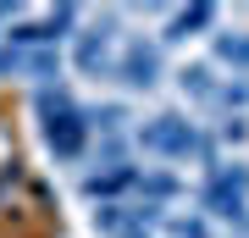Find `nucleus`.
Instances as JSON below:
<instances>
[{
  "label": "nucleus",
  "mask_w": 249,
  "mask_h": 238,
  "mask_svg": "<svg viewBox=\"0 0 249 238\" xmlns=\"http://www.w3.org/2000/svg\"><path fill=\"white\" fill-rule=\"evenodd\" d=\"M133 144L144 155H155V161H194L199 172L222 161L216 133H205L188 111H155V116H144V122L133 128Z\"/></svg>",
  "instance_id": "nucleus-1"
},
{
  "label": "nucleus",
  "mask_w": 249,
  "mask_h": 238,
  "mask_svg": "<svg viewBox=\"0 0 249 238\" xmlns=\"http://www.w3.org/2000/svg\"><path fill=\"white\" fill-rule=\"evenodd\" d=\"M172 78H178V89L194 100V106H216V94H222V78H216L211 61H183Z\"/></svg>",
  "instance_id": "nucleus-8"
},
{
  "label": "nucleus",
  "mask_w": 249,
  "mask_h": 238,
  "mask_svg": "<svg viewBox=\"0 0 249 238\" xmlns=\"http://www.w3.org/2000/svg\"><path fill=\"white\" fill-rule=\"evenodd\" d=\"M139 172L144 166H133V161H127V166H89L78 177V188L89 200H106V205H116V194H127V188H139Z\"/></svg>",
  "instance_id": "nucleus-7"
},
{
  "label": "nucleus",
  "mask_w": 249,
  "mask_h": 238,
  "mask_svg": "<svg viewBox=\"0 0 249 238\" xmlns=\"http://www.w3.org/2000/svg\"><path fill=\"white\" fill-rule=\"evenodd\" d=\"M211 67H227L232 78H249V28H238V22L211 28Z\"/></svg>",
  "instance_id": "nucleus-6"
},
{
  "label": "nucleus",
  "mask_w": 249,
  "mask_h": 238,
  "mask_svg": "<svg viewBox=\"0 0 249 238\" xmlns=\"http://www.w3.org/2000/svg\"><path fill=\"white\" fill-rule=\"evenodd\" d=\"M17 22V6H0V28H11Z\"/></svg>",
  "instance_id": "nucleus-16"
},
{
  "label": "nucleus",
  "mask_w": 249,
  "mask_h": 238,
  "mask_svg": "<svg viewBox=\"0 0 249 238\" xmlns=\"http://www.w3.org/2000/svg\"><path fill=\"white\" fill-rule=\"evenodd\" d=\"M111 78L127 89V94H155L160 78H166V44L160 39H127L122 55L111 61Z\"/></svg>",
  "instance_id": "nucleus-4"
},
{
  "label": "nucleus",
  "mask_w": 249,
  "mask_h": 238,
  "mask_svg": "<svg viewBox=\"0 0 249 238\" xmlns=\"http://www.w3.org/2000/svg\"><path fill=\"white\" fill-rule=\"evenodd\" d=\"M89 139H116L127 122H133V106L127 100H106V106H89Z\"/></svg>",
  "instance_id": "nucleus-11"
},
{
  "label": "nucleus",
  "mask_w": 249,
  "mask_h": 238,
  "mask_svg": "<svg viewBox=\"0 0 249 238\" xmlns=\"http://www.w3.org/2000/svg\"><path fill=\"white\" fill-rule=\"evenodd\" d=\"M216 144H227V150H244L249 144V116H216Z\"/></svg>",
  "instance_id": "nucleus-15"
},
{
  "label": "nucleus",
  "mask_w": 249,
  "mask_h": 238,
  "mask_svg": "<svg viewBox=\"0 0 249 238\" xmlns=\"http://www.w3.org/2000/svg\"><path fill=\"white\" fill-rule=\"evenodd\" d=\"M216 17L222 11L216 6H183V11H172V22H166V44H183V39H194V34H205V28H216Z\"/></svg>",
  "instance_id": "nucleus-9"
},
{
  "label": "nucleus",
  "mask_w": 249,
  "mask_h": 238,
  "mask_svg": "<svg viewBox=\"0 0 249 238\" xmlns=\"http://www.w3.org/2000/svg\"><path fill=\"white\" fill-rule=\"evenodd\" d=\"M166 238H216V221L199 216V211H166Z\"/></svg>",
  "instance_id": "nucleus-12"
},
{
  "label": "nucleus",
  "mask_w": 249,
  "mask_h": 238,
  "mask_svg": "<svg viewBox=\"0 0 249 238\" xmlns=\"http://www.w3.org/2000/svg\"><path fill=\"white\" fill-rule=\"evenodd\" d=\"M133 194H139L144 205H160V211H166V205L183 194V183H178V177H172L166 166H144V172H139V188H133Z\"/></svg>",
  "instance_id": "nucleus-10"
},
{
  "label": "nucleus",
  "mask_w": 249,
  "mask_h": 238,
  "mask_svg": "<svg viewBox=\"0 0 249 238\" xmlns=\"http://www.w3.org/2000/svg\"><path fill=\"white\" fill-rule=\"evenodd\" d=\"M127 238H155V233H127Z\"/></svg>",
  "instance_id": "nucleus-17"
},
{
  "label": "nucleus",
  "mask_w": 249,
  "mask_h": 238,
  "mask_svg": "<svg viewBox=\"0 0 249 238\" xmlns=\"http://www.w3.org/2000/svg\"><path fill=\"white\" fill-rule=\"evenodd\" d=\"M199 216L216 227H249V161H216L199 172Z\"/></svg>",
  "instance_id": "nucleus-2"
},
{
  "label": "nucleus",
  "mask_w": 249,
  "mask_h": 238,
  "mask_svg": "<svg viewBox=\"0 0 249 238\" xmlns=\"http://www.w3.org/2000/svg\"><path fill=\"white\" fill-rule=\"evenodd\" d=\"M216 116H249V78H222V94H216Z\"/></svg>",
  "instance_id": "nucleus-13"
},
{
  "label": "nucleus",
  "mask_w": 249,
  "mask_h": 238,
  "mask_svg": "<svg viewBox=\"0 0 249 238\" xmlns=\"http://www.w3.org/2000/svg\"><path fill=\"white\" fill-rule=\"evenodd\" d=\"M55 72H61V50H22V78H39V89H50Z\"/></svg>",
  "instance_id": "nucleus-14"
},
{
  "label": "nucleus",
  "mask_w": 249,
  "mask_h": 238,
  "mask_svg": "<svg viewBox=\"0 0 249 238\" xmlns=\"http://www.w3.org/2000/svg\"><path fill=\"white\" fill-rule=\"evenodd\" d=\"M111 44H116V11L106 17H94L89 28H78L72 34V67L83 72V78H100V72H111Z\"/></svg>",
  "instance_id": "nucleus-5"
},
{
  "label": "nucleus",
  "mask_w": 249,
  "mask_h": 238,
  "mask_svg": "<svg viewBox=\"0 0 249 238\" xmlns=\"http://www.w3.org/2000/svg\"><path fill=\"white\" fill-rule=\"evenodd\" d=\"M34 106H39V133H45V144H50L55 161H78L83 150H89V116L72 106V94L61 83L39 89Z\"/></svg>",
  "instance_id": "nucleus-3"
}]
</instances>
